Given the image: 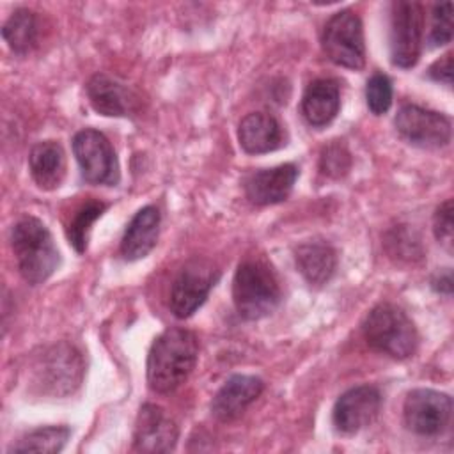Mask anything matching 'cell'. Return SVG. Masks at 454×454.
<instances>
[{
  "label": "cell",
  "instance_id": "5bb4252c",
  "mask_svg": "<svg viewBox=\"0 0 454 454\" xmlns=\"http://www.w3.org/2000/svg\"><path fill=\"white\" fill-rule=\"evenodd\" d=\"M298 167L293 163L277 165L248 174L245 177L247 199L257 206H270L286 200L296 183Z\"/></svg>",
  "mask_w": 454,
  "mask_h": 454
},
{
  "label": "cell",
  "instance_id": "9c48e42d",
  "mask_svg": "<svg viewBox=\"0 0 454 454\" xmlns=\"http://www.w3.org/2000/svg\"><path fill=\"white\" fill-rule=\"evenodd\" d=\"M452 401L447 394L433 388H415L408 392L403 406L406 427L420 436H436L450 422Z\"/></svg>",
  "mask_w": 454,
  "mask_h": 454
},
{
  "label": "cell",
  "instance_id": "4fadbf2b",
  "mask_svg": "<svg viewBox=\"0 0 454 454\" xmlns=\"http://www.w3.org/2000/svg\"><path fill=\"white\" fill-rule=\"evenodd\" d=\"M176 420L158 404L145 403L135 422L133 449L138 452H170L177 443Z\"/></svg>",
  "mask_w": 454,
  "mask_h": 454
},
{
  "label": "cell",
  "instance_id": "83f0119b",
  "mask_svg": "<svg viewBox=\"0 0 454 454\" xmlns=\"http://www.w3.org/2000/svg\"><path fill=\"white\" fill-rule=\"evenodd\" d=\"M433 231L436 239L452 252V200L447 199L440 204L433 216Z\"/></svg>",
  "mask_w": 454,
  "mask_h": 454
},
{
  "label": "cell",
  "instance_id": "8992f818",
  "mask_svg": "<svg viewBox=\"0 0 454 454\" xmlns=\"http://www.w3.org/2000/svg\"><path fill=\"white\" fill-rule=\"evenodd\" d=\"M323 50L326 57L342 67L362 69L365 64L364 27L356 12L344 9L335 12L323 28Z\"/></svg>",
  "mask_w": 454,
  "mask_h": 454
},
{
  "label": "cell",
  "instance_id": "7c38bea8",
  "mask_svg": "<svg viewBox=\"0 0 454 454\" xmlns=\"http://www.w3.org/2000/svg\"><path fill=\"white\" fill-rule=\"evenodd\" d=\"M381 410V394L372 385H360L346 390L333 406V426L344 434L358 433L372 424Z\"/></svg>",
  "mask_w": 454,
  "mask_h": 454
},
{
  "label": "cell",
  "instance_id": "cb8c5ba5",
  "mask_svg": "<svg viewBox=\"0 0 454 454\" xmlns=\"http://www.w3.org/2000/svg\"><path fill=\"white\" fill-rule=\"evenodd\" d=\"M106 209V204L101 200H87L83 202L73 215V218L67 223L66 234L69 243L74 247L76 252H85L89 243V231L90 225L103 215Z\"/></svg>",
  "mask_w": 454,
  "mask_h": 454
},
{
  "label": "cell",
  "instance_id": "ac0fdd59",
  "mask_svg": "<svg viewBox=\"0 0 454 454\" xmlns=\"http://www.w3.org/2000/svg\"><path fill=\"white\" fill-rule=\"evenodd\" d=\"M160 222L161 215L154 206H145L135 213L121 239V254L126 261L142 259L154 248L160 234Z\"/></svg>",
  "mask_w": 454,
  "mask_h": 454
},
{
  "label": "cell",
  "instance_id": "7a4b0ae2",
  "mask_svg": "<svg viewBox=\"0 0 454 454\" xmlns=\"http://www.w3.org/2000/svg\"><path fill=\"white\" fill-rule=\"evenodd\" d=\"M11 247L25 282H46L60 262L59 250L48 227L35 216L20 218L11 231Z\"/></svg>",
  "mask_w": 454,
  "mask_h": 454
},
{
  "label": "cell",
  "instance_id": "8fae6325",
  "mask_svg": "<svg viewBox=\"0 0 454 454\" xmlns=\"http://www.w3.org/2000/svg\"><path fill=\"white\" fill-rule=\"evenodd\" d=\"M394 124L406 142L424 149H440L450 142L452 135V124L447 115L419 105H403L395 114Z\"/></svg>",
  "mask_w": 454,
  "mask_h": 454
},
{
  "label": "cell",
  "instance_id": "30bf717a",
  "mask_svg": "<svg viewBox=\"0 0 454 454\" xmlns=\"http://www.w3.org/2000/svg\"><path fill=\"white\" fill-rule=\"evenodd\" d=\"M218 278V271L204 259L186 262L170 287V310L176 317H190L207 298Z\"/></svg>",
  "mask_w": 454,
  "mask_h": 454
},
{
  "label": "cell",
  "instance_id": "f546056e",
  "mask_svg": "<svg viewBox=\"0 0 454 454\" xmlns=\"http://www.w3.org/2000/svg\"><path fill=\"white\" fill-rule=\"evenodd\" d=\"M431 286L436 293H443V294H450L452 293V273L450 270L443 271V273H438L433 280H431Z\"/></svg>",
  "mask_w": 454,
  "mask_h": 454
},
{
  "label": "cell",
  "instance_id": "ba28073f",
  "mask_svg": "<svg viewBox=\"0 0 454 454\" xmlns=\"http://www.w3.org/2000/svg\"><path fill=\"white\" fill-rule=\"evenodd\" d=\"M73 153L82 177L90 184L119 183V161L110 140L98 129L85 128L73 137Z\"/></svg>",
  "mask_w": 454,
  "mask_h": 454
},
{
  "label": "cell",
  "instance_id": "2e32d148",
  "mask_svg": "<svg viewBox=\"0 0 454 454\" xmlns=\"http://www.w3.org/2000/svg\"><path fill=\"white\" fill-rule=\"evenodd\" d=\"M85 90L92 108L101 115L126 117L137 108V96L110 74L96 73Z\"/></svg>",
  "mask_w": 454,
  "mask_h": 454
},
{
  "label": "cell",
  "instance_id": "5b68a950",
  "mask_svg": "<svg viewBox=\"0 0 454 454\" xmlns=\"http://www.w3.org/2000/svg\"><path fill=\"white\" fill-rule=\"evenodd\" d=\"M34 383L43 394L62 397L73 394L83 378V360L80 351L60 342L43 349L32 365Z\"/></svg>",
  "mask_w": 454,
  "mask_h": 454
},
{
  "label": "cell",
  "instance_id": "d4e9b609",
  "mask_svg": "<svg viewBox=\"0 0 454 454\" xmlns=\"http://www.w3.org/2000/svg\"><path fill=\"white\" fill-rule=\"evenodd\" d=\"M319 168L328 177H344L351 168V153L346 144L340 140L326 144L319 156Z\"/></svg>",
  "mask_w": 454,
  "mask_h": 454
},
{
  "label": "cell",
  "instance_id": "9a60e30c",
  "mask_svg": "<svg viewBox=\"0 0 454 454\" xmlns=\"http://www.w3.org/2000/svg\"><path fill=\"white\" fill-rule=\"evenodd\" d=\"M264 390V381L250 374L231 376L211 401V413L220 422L238 419Z\"/></svg>",
  "mask_w": 454,
  "mask_h": 454
},
{
  "label": "cell",
  "instance_id": "484cf974",
  "mask_svg": "<svg viewBox=\"0 0 454 454\" xmlns=\"http://www.w3.org/2000/svg\"><path fill=\"white\" fill-rule=\"evenodd\" d=\"M367 106L374 115L385 114L392 105V82L383 73H374L365 87Z\"/></svg>",
  "mask_w": 454,
  "mask_h": 454
},
{
  "label": "cell",
  "instance_id": "52a82bcc",
  "mask_svg": "<svg viewBox=\"0 0 454 454\" xmlns=\"http://www.w3.org/2000/svg\"><path fill=\"white\" fill-rule=\"evenodd\" d=\"M424 11L419 2L397 0L390 12V57L403 69L413 67L420 57Z\"/></svg>",
  "mask_w": 454,
  "mask_h": 454
},
{
  "label": "cell",
  "instance_id": "44dd1931",
  "mask_svg": "<svg viewBox=\"0 0 454 454\" xmlns=\"http://www.w3.org/2000/svg\"><path fill=\"white\" fill-rule=\"evenodd\" d=\"M296 268L310 286L326 284L337 268V252L326 241L301 243L296 252Z\"/></svg>",
  "mask_w": 454,
  "mask_h": 454
},
{
  "label": "cell",
  "instance_id": "277c9868",
  "mask_svg": "<svg viewBox=\"0 0 454 454\" xmlns=\"http://www.w3.org/2000/svg\"><path fill=\"white\" fill-rule=\"evenodd\" d=\"M367 344L392 358H410L419 346V333L406 312L394 303H378L364 321Z\"/></svg>",
  "mask_w": 454,
  "mask_h": 454
},
{
  "label": "cell",
  "instance_id": "e0dca14e",
  "mask_svg": "<svg viewBox=\"0 0 454 454\" xmlns=\"http://www.w3.org/2000/svg\"><path fill=\"white\" fill-rule=\"evenodd\" d=\"M238 140L245 153L262 154L278 149L284 144V133L278 119L268 112H252L238 126Z\"/></svg>",
  "mask_w": 454,
  "mask_h": 454
},
{
  "label": "cell",
  "instance_id": "f1b7e54d",
  "mask_svg": "<svg viewBox=\"0 0 454 454\" xmlns=\"http://www.w3.org/2000/svg\"><path fill=\"white\" fill-rule=\"evenodd\" d=\"M429 76L434 82L450 85L452 83V53H445L440 57L431 67H429Z\"/></svg>",
  "mask_w": 454,
  "mask_h": 454
},
{
  "label": "cell",
  "instance_id": "3957f363",
  "mask_svg": "<svg viewBox=\"0 0 454 454\" xmlns=\"http://www.w3.org/2000/svg\"><path fill=\"white\" fill-rule=\"evenodd\" d=\"M280 286L273 270L257 259L243 261L232 280V300L238 314L257 321L271 314L280 303Z\"/></svg>",
  "mask_w": 454,
  "mask_h": 454
},
{
  "label": "cell",
  "instance_id": "6da1fadb",
  "mask_svg": "<svg viewBox=\"0 0 454 454\" xmlns=\"http://www.w3.org/2000/svg\"><path fill=\"white\" fill-rule=\"evenodd\" d=\"M199 340L186 328H168L158 335L147 355V383L153 392L168 394L190 376L197 364Z\"/></svg>",
  "mask_w": 454,
  "mask_h": 454
},
{
  "label": "cell",
  "instance_id": "603a6c76",
  "mask_svg": "<svg viewBox=\"0 0 454 454\" xmlns=\"http://www.w3.org/2000/svg\"><path fill=\"white\" fill-rule=\"evenodd\" d=\"M71 431L67 426H44L25 433L16 443L9 447L12 452H60L69 438Z\"/></svg>",
  "mask_w": 454,
  "mask_h": 454
},
{
  "label": "cell",
  "instance_id": "d6986e66",
  "mask_svg": "<svg viewBox=\"0 0 454 454\" xmlns=\"http://www.w3.org/2000/svg\"><path fill=\"white\" fill-rule=\"evenodd\" d=\"M340 108L339 83L332 78H317L309 83L301 98V114L314 128L330 124Z\"/></svg>",
  "mask_w": 454,
  "mask_h": 454
},
{
  "label": "cell",
  "instance_id": "ffe728a7",
  "mask_svg": "<svg viewBox=\"0 0 454 454\" xmlns=\"http://www.w3.org/2000/svg\"><path fill=\"white\" fill-rule=\"evenodd\" d=\"M28 167L39 188H59L66 174V154L62 145L55 140H44L35 144L28 154Z\"/></svg>",
  "mask_w": 454,
  "mask_h": 454
},
{
  "label": "cell",
  "instance_id": "4316f807",
  "mask_svg": "<svg viewBox=\"0 0 454 454\" xmlns=\"http://www.w3.org/2000/svg\"><path fill=\"white\" fill-rule=\"evenodd\" d=\"M452 39V2L436 4L431 16V46H443Z\"/></svg>",
  "mask_w": 454,
  "mask_h": 454
},
{
  "label": "cell",
  "instance_id": "7402d4cb",
  "mask_svg": "<svg viewBox=\"0 0 454 454\" xmlns=\"http://www.w3.org/2000/svg\"><path fill=\"white\" fill-rule=\"evenodd\" d=\"M2 35L7 43V46L16 53V55H27L30 53L39 37V25H37V16L30 9H16L9 20L4 23Z\"/></svg>",
  "mask_w": 454,
  "mask_h": 454
}]
</instances>
